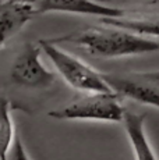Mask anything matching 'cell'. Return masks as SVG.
<instances>
[{"label": "cell", "mask_w": 159, "mask_h": 160, "mask_svg": "<svg viewBox=\"0 0 159 160\" xmlns=\"http://www.w3.org/2000/svg\"><path fill=\"white\" fill-rule=\"evenodd\" d=\"M145 74H146V77H149L152 81H155L159 85V72H145Z\"/></svg>", "instance_id": "12"}, {"label": "cell", "mask_w": 159, "mask_h": 160, "mask_svg": "<svg viewBox=\"0 0 159 160\" xmlns=\"http://www.w3.org/2000/svg\"><path fill=\"white\" fill-rule=\"evenodd\" d=\"M145 113L137 114V113L126 110L121 121H123L124 130L130 139L136 160H158L145 134Z\"/></svg>", "instance_id": "8"}, {"label": "cell", "mask_w": 159, "mask_h": 160, "mask_svg": "<svg viewBox=\"0 0 159 160\" xmlns=\"http://www.w3.org/2000/svg\"><path fill=\"white\" fill-rule=\"evenodd\" d=\"M20 2H25V3H29V4L33 6V3H35L36 0H20Z\"/></svg>", "instance_id": "13"}, {"label": "cell", "mask_w": 159, "mask_h": 160, "mask_svg": "<svg viewBox=\"0 0 159 160\" xmlns=\"http://www.w3.org/2000/svg\"><path fill=\"white\" fill-rule=\"evenodd\" d=\"M6 160H29L25 148L23 145V141L20 139V137H18L17 134H16V137H14L10 149H8Z\"/></svg>", "instance_id": "11"}, {"label": "cell", "mask_w": 159, "mask_h": 160, "mask_svg": "<svg viewBox=\"0 0 159 160\" xmlns=\"http://www.w3.org/2000/svg\"><path fill=\"white\" fill-rule=\"evenodd\" d=\"M41 46L25 43L10 67V81L23 88L45 89L56 81V75L49 71L41 60Z\"/></svg>", "instance_id": "4"}, {"label": "cell", "mask_w": 159, "mask_h": 160, "mask_svg": "<svg viewBox=\"0 0 159 160\" xmlns=\"http://www.w3.org/2000/svg\"><path fill=\"white\" fill-rule=\"evenodd\" d=\"M49 41L56 45L71 43L81 46L90 54L103 58L137 56L159 52V41L112 25L90 27L87 29L67 35L49 38Z\"/></svg>", "instance_id": "1"}, {"label": "cell", "mask_w": 159, "mask_h": 160, "mask_svg": "<svg viewBox=\"0 0 159 160\" xmlns=\"http://www.w3.org/2000/svg\"><path fill=\"white\" fill-rule=\"evenodd\" d=\"M32 4L20 0H0V50L35 15Z\"/></svg>", "instance_id": "7"}, {"label": "cell", "mask_w": 159, "mask_h": 160, "mask_svg": "<svg viewBox=\"0 0 159 160\" xmlns=\"http://www.w3.org/2000/svg\"><path fill=\"white\" fill-rule=\"evenodd\" d=\"M42 52L53 63L54 68L71 88L81 92H113L103 81L102 72H98L74 54L60 49L49 39L38 42Z\"/></svg>", "instance_id": "2"}, {"label": "cell", "mask_w": 159, "mask_h": 160, "mask_svg": "<svg viewBox=\"0 0 159 160\" xmlns=\"http://www.w3.org/2000/svg\"><path fill=\"white\" fill-rule=\"evenodd\" d=\"M33 8L36 14L70 13L96 15L100 18H115L127 14V11L123 8L103 4L96 0H36L33 3Z\"/></svg>", "instance_id": "6"}, {"label": "cell", "mask_w": 159, "mask_h": 160, "mask_svg": "<svg viewBox=\"0 0 159 160\" xmlns=\"http://www.w3.org/2000/svg\"><path fill=\"white\" fill-rule=\"evenodd\" d=\"M126 112L115 92H87L66 106L49 112V117L57 120H98L121 121Z\"/></svg>", "instance_id": "3"}, {"label": "cell", "mask_w": 159, "mask_h": 160, "mask_svg": "<svg viewBox=\"0 0 159 160\" xmlns=\"http://www.w3.org/2000/svg\"><path fill=\"white\" fill-rule=\"evenodd\" d=\"M103 25H112L117 28L128 29L131 32L145 36H155L159 39V17H121L100 18Z\"/></svg>", "instance_id": "9"}, {"label": "cell", "mask_w": 159, "mask_h": 160, "mask_svg": "<svg viewBox=\"0 0 159 160\" xmlns=\"http://www.w3.org/2000/svg\"><path fill=\"white\" fill-rule=\"evenodd\" d=\"M102 77L116 95L159 109V85L146 74H102Z\"/></svg>", "instance_id": "5"}, {"label": "cell", "mask_w": 159, "mask_h": 160, "mask_svg": "<svg viewBox=\"0 0 159 160\" xmlns=\"http://www.w3.org/2000/svg\"><path fill=\"white\" fill-rule=\"evenodd\" d=\"M16 137L11 116V103L7 98L0 96V160H6L8 149Z\"/></svg>", "instance_id": "10"}]
</instances>
